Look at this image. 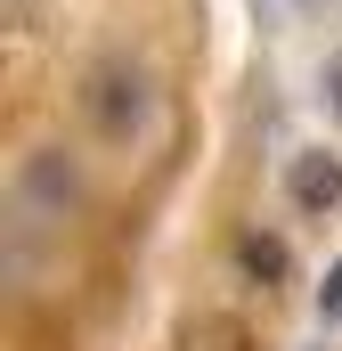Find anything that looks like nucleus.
Segmentation results:
<instances>
[{"label":"nucleus","instance_id":"obj_1","mask_svg":"<svg viewBox=\"0 0 342 351\" xmlns=\"http://www.w3.org/2000/svg\"><path fill=\"white\" fill-rule=\"evenodd\" d=\"M82 114L106 131V139H131V131L147 123V74H139V66H122V58L90 66V82H82Z\"/></svg>","mask_w":342,"mask_h":351},{"label":"nucleus","instance_id":"obj_2","mask_svg":"<svg viewBox=\"0 0 342 351\" xmlns=\"http://www.w3.org/2000/svg\"><path fill=\"white\" fill-rule=\"evenodd\" d=\"M285 196H293L302 213L326 221V213L342 204V164H334V156H293V164H285Z\"/></svg>","mask_w":342,"mask_h":351},{"label":"nucleus","instance_id":"obj_3","mask_svg":"<svg viewBox=\"0 0 342 351\" xmlns=\"http://www.w3.org/2000/svg\"><path fill=\"white\" fill-rule=\"evenodd\" d=\"M237 262H245V278H261V286H285V278H293V254H285V237H269V229H253V237L237 245Z\"/></svg>","mask_w":342,"mask_h":351},{"label":"nucleus","instance_id":"obj_4","mask_svg":"<svg viewBox=\"0 0 342 351\" xmlns=\"http://www.w3.org/2000/svg\"><path fill=\"white\" fill-rule=\"evenodd\" d=\"M187 351H253V335H245V319H196Z\"/></svg>","mask_w":342,"mask_h":351},{"label":"nucleus","instance_id":"obj_5","mask_svg":"<svg viewBox=\"0 0 342 351\" xmlns=\"http://www.w3.org/2000/svg\"><path fill=\"white\" fill-rule=\"evenodd\" d=\"M318 319H326V327H334V319H342V262L326 269V286H318Z\"/></svg>","mask_w":342,"mask_h":351},{"label":"nucleus","instance_id":"obj_6","mask_svg":"<svg viewBox=\"0 0 342 351\" xmlns=\"http://www.w3.org/2000/svg\"><path fill=\"white\" fill-rule=\"evenodd\" d=\"M326 98H334V114H342V58L326 66Z\"/></svg>","mask_w":342,"mask_h":351}]
</instances>
